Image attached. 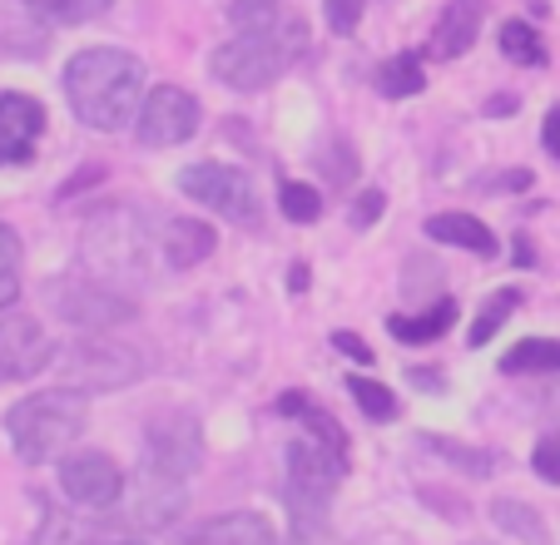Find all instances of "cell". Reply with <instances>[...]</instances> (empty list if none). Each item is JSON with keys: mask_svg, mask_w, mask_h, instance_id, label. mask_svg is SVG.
Wrapping results in <instances>:
<instances>
[{"mask_svg": "<svg viewBox=\"0 0 560 545\" xmlns=\"http://www.w3.org/2000/svg\"><path fill=\"white\" fill-rule=\"evenodd\" d=\"M65 100H70L80 125L100 129V135H115L119 125L139 119V105H144V65H139V55L115 50V45L80 50L65 65Z\"/></svg>", "mask_w": 560, "mask_h": 545, "instance_id": "6da1fadb", "label": "cell"}, {"mask_svg": "<svg viewBox=\"0 0 560 545\" xmlns=\"http://www.w3.org/2000/svg\"><path fill=\"white\" fill-rule=\"evenodd\" d=\"M80 431H85V392L74 387L35 392V397H21L5 411V437H11L15 456L31 466L55 462Z\"/></svg>", "mask_w": 560, "mask_h": 545, "instance_id": "7a4b0ae2", "label": "cell"}, {"mask_svg": "<svg viewBox=\"0 0 560 545\" xmlns=\"http://www.w3.org/2000/svg\"><path fill=\"white\" fill-rule=\"evenodd\" d=\"M307 50V31L298 21H278L273 31H254L238 35V40L219 45L209 55V70L219 84L229 90H268L298 55Z\"/></svg>", "mask_w": 560, "mask_h": 545, "instance_id": "3957f363", "label": "cell"}, {"mask_svg": "<svg viewBox=\"0 0 560 545\" xmlns=\"http://www.w3.org/2000/svg\"><path fill=\"white\" fill-rule=\"evenodd\" d=\"M85 263L100 283H144L149 229L135 209H105L85 223Z\"/></svg>", "mask_w": 560, "mask_h": 545, "instance_id": "277c9868", "label": "cell"}, {"mask_svg": "<svg viewBox=\"0 0 560 545\" xmlns=\"http://www.w3.org/2000/svg\"><path fill=\"white\" fill-rule=\"evenodd\" d=\"M55 368H60L65 387H74V392H119V387H135V382L144 378V352L119 343V337L90 333V337L65 347Z\"/></svg>", "mask_w": 560, "mask_h": 545, "instance_id": "5b68a950", "label": "cell"}, {"mask_svg": "<svg viewBox=\"0 0 560 545\" xmlns=\"http://www.w3.org/2000/svg\"><path fill=\"white\" fill-rule=\"evenodd\" d=\"M179 189L189 194L194 204H209L213 213H223V219L244 223V229H254L258 219H264V209H258V194H254V178L244 174V169L233 164H189L179 174Z\"/></svg>", "mask_w": 560, "mask_h": 545, "instance_id": "8992f818", "label": "cell"}, {"mask_svg": "<svg viewBox=\"0 0 560 545\" xmlns=\"http://www.w3.org/2000/svg\"><path fill=\"white\" fill-rule=\"evenodd\" d=\"M199 135V100L179 84H154L139 105V119H135V139L144 149H174L184 139Z\"/></svg>", "mask_w": 560, "mask_h": 545, "instance_id": "52a82bcc", "label": "cell"}, {"mask_svg": "<svg viewBox=\"0 0 560 545\" xmlns=\"http://www.w3.org/2000/svg\"><path fill=\"white\" fill-rule=\"evenodd\" d=\"M184 501H189V491H184V476L164 472L159 462H139V472L125 482V496H119V506H125L129 525H144V531H159V525H170L174 515L184 511Z\"/></svg>", "mask_w": 560, "mask_h": 545, "instance_id": "ba28073f", "label": "cell"}, {"mask_svg": "<svg viewBox=\"0 0 560 545\" xmlns=\"http://www.w3.org/2000/svg\"><path fill=\"white\" fill-rule=\"evenodd\" d=\"M55 308H60L65 323L85 327V333H105V327L135 323L139 303L129 293H119L115 283H100V278H85V283H65L55 293Z\"/></svg>", "mask_w": 560, "mask_h": 545, "instance_id": "9c48e42d", "label": "cell"}, {"mask_svg": "<svg viewBox=\"0 0 560 545\" xmlns=\"http://www.w3.org/2000/svg\"><path fill=\"white\" fill-rule=\"evenodd\" d=\"M125 482L129 476H119L115 456H105V451L80 447L60 462V491L70 496L74 506H85V511H109V506H119Z\"/></svg>", "mask_w": 560, "mask_h": 545, "instance_id": "30bf717a", "label": "cell"}, {"mask_svg": "<svg viewBox=\"0 0 560 545\" xmlns=\"http://www.w3.org/2000/svg\"><path fill=\"white\" fill-rule=\"evenodd\" d=\"M55 343L50 333H45L35 317L25 313H11L0 317V382H25L35 378V372L55 368Z\"/></svg>", "mask_w": 560, "mask_h": 545, "instance_id": "8fae6325", "label": "cell"}, {"mask_svg": "<svg viewBox=\"0 0 560 545\" xmlns=\"http://www.w3.org/2000/svg\"><path fill=\"white\" fill-rule=\"evenodd\" d=\"M144 441H149V462H159L164 472H174V476H184L189 482L194 472H199V462H203V447H199V421L189 417V411H159V417H149V427H144Z\"/></svg>", "mask_w": 560, "mask_h": 545, "instance_id": "7c38bea8", "label": "cell"}, {"mask_svg": "<svg viewBox=\"0 0 560 545\" xmlns=\"http://www.w3.org/2000/svg\"><path fill=\"white\" fill-rule=\"evenodd\" d=\"M45 129V105L21 90H0V164H25Z\"/></svg>", "mask_w": 560, "mask_h": 545, "instance_id": "4fadbf2b", "label": "cell"}, {"mask_svg": "<svg viewBox=\"0 0 560 545\" xmlns=\"http://www.w3.org/2000/svg\"><path fill=\"white\" fill-rule=\"evenodd\" d=\"M481 21H487V0H446L432 25V45H427V50H432L436 60H456V55H466L476 45Z\"/></svg>", "mask_w": 560, "mask_h": 545, "instance_id": "5bb4252c", "label": "cell"}, {"mask_svg": "<svg viewBox=\"0 0 560 545\" xmlns=\"http://www.w3.org/2000/svg\"><path fill=\"white\" fill-rule=\"evenodd\" d=\"M189 545H278L273 521L258 511H229L203 521L199 531L189 535Z\"/></svg>", "mask_w": 560, "mask_h": 545, "instance_id": "9a60e30c", "label": "cell"}, {"mask_svg": "<svg viewBox=\"0 0 560 545\" xmlns=\"http://www.w3.org/2000/svg\"><path fill=\"white\" fill-rule=\"evenodd\" d=\"M219 248V233H213V223L203 219H170L164 223V239H159V253H164V263L170 268H199L209 253Z\"/></svg>", "mask_w": 560, "mask_h": 545, "instance_id": "2e32d148", "label": "cell"}, {"mask_svg": "<svg viewBox=\"0 0 560 545\" xmlns=\"http://www.w3.org/2000/svg\"><path fill=\"white\" fill-rule=\"evenodd\" d=\"M422 229H427V239H436V243L471 248L476 258H497V233H491L481 219H471V213H432Z\"/></svg>", "mask_w": 560, "mask_h": 545, "instance_id": "e0dca14e", "label": "cell"}, {"mask_svg": "<svg viewBox=\"0 0 560 545\" xmlns=\"http://www.w3.org/2000/svg\"><path fill=\"white\" fill-rule=\"evenodd\" d=\"M273 411L278 417H293V421H303L307 427V437H317V441H328L332 451H342L348 456V427H342L332 411H323L317 402H307L303 392H283V397L273 402Z\"/></svg>", "mask_w": 560, "mask_h": 545, "instance_id": "ac0fdd59", "label": "cell"}, {"mask_svg": "<svg viewBox=\"0 0 560 545\" xmlns=\"http://www.w3.org/2000/svg\"><path fill=\"white\" fill-rule=\"evenodd\" d=\"M452 323H456V303L452 298H442V303H432L427 313H392L387 333L397 337V343H407V347H422V343H436Z\"/></svg>", "mask_w": 560, "mask_h": 545, "instance_id": "d6986e66", "label": "cell"}, {"mask_svg": "<svg viewBox=\"0 0 560 545\" xmlns=\"http://www.w3.org/2000/svg\"><path fill=\"white\" fill-rule=\"evenodd\" d=\"M377 90H382L387 100H412V95H422V90H427L422 60H417L412 50H402V55H392V60H382V65H377Z\"/></svg>", "mask_w": 560, "mask_h": 545, "instance_id": "ffe728a7", "label": "cell"}, {"mask_svg": "<svg viewBox=\"0 0 560 545\" xmlns=\"http://www.w3.org/2000/svg\"><path fill=\"white\" fill-rule=\"evenodd\" d=\"M506 378H526V372H560V343L556 337H521L506 357H501Z\"/></svg>", "mask_w": 560, "mask_h": 545, "instance_id": "44dd1931", "label": "cell"}, {"mask_svg": "<svg viewBox=\"0 0 560 545\" xmlns=\"http://www.w3.org/2000/svg\"><path fill=\"white\" fill-rule=\"evenodd\" d=\"M491 521H497L506 535H521L526 545H550V535H546V525H540V515L530 511L526 501H516V496H497V501H491Z\"/></svg>", "mask_w": 560, "mask_h": 545, "instance_id": "7402d4cb", "label": "cell"}, {"mask_svg": "<svg viewBox=\"0 0 560 545\" xmlns=\"http://www.w3.org/2000/svg\"><path fill=\"white\" fill-rule=\"evenodd\" d=\"M516 303H521V288H501V293H491L487 298V308L476 313V323H471V347H481V343H491V337L506 327V317L516 313Z\"/></svg>", "mask_w": 560, "mask_h": 545, "instance_id": "603a6c76", "label": "cell"}, {"mask_svg": "<svg viewBox=\"0 0 560 545\" xmlns=\"http://www.w3.org/2000/svg\"><path fill=\"white\" fill-rule=\"evenodd\" d=\"M501 55L516 65H546V40L536 35L530 21H506L501 25Z\"/></svg>", "mask_w": 560, "mask_h": 545, "instance_id": "cb8c5ba5", "label": "cell"}, {"mask_svg": "<svg viewBox=\"0 0 560 545\" xmlns=\"http://www.w3.org/2000/svg\"><path fill=\"white\" fill-rule=\"evenodd\" d=\"M115 0H31V11L45 15L55 25H85V21H100Z\"/></svg>", "mask_w": 560, "mask_h": 545, "instance_id": "d4e9b609", "label": "cell"}, {"mask_svg": "<svg viewBox=\"0 0 560 545\" xmlns=\"http://www.w3.org/2000/svg\"><path fill=\"white\" fill-rule=\"evenodd\" d=\"M348 397L362 407V417H372V421H392L397 417V397H392V387H382V382H372V378H358L352 372L348 378Z\"/></svg>", "mask_w": 560, "mask_h": 545, "instance_id": "484cf974", "label": "cell"}, {"mask_svg": "<svg viewBox=\"0 0 560 545\" xmlns=\"http://www.w3.org/2000/svg\"><path fill=\"white\" fill-rule=\"evenodd\" d=\"M278 209H283V219H293V223H317V213H323V194H317L313 184L288 178V184H278Z\"/></svg>", "mask_w": 560, "mask_h": 545, "instance_id": "4316f807", "label": "cell"}, {"mask_svg": "<svg viewBox=\"0 0 560 545\" xmlns=\"http://www.w3.org/2000/svg\"><path fill=\"white\" fill-rule=\"evenodd\" d=\"M427 441V451H436V456H446L452 466H462L466 476H491L497 472V456L491 451H471V447H456V441H446V437H422Z\"/></svg>", "mask_w": 560, "mask_h": 545, "instance_id": "83f0119b", "label": "cell"}, {"mask_svg": "<svg viewBox=\"0 0 560 545\" xmlns=\"http://www.w3.org/2000/svg\"><path fill=\"white\" fill-rule=\"evenodd\" d=\"M229 21L238 25V35H254V31H273L283 21V11H278V0H233Z\"/></svg>", "mask_w": 560, "mask_h": 545, "instance_id": "f1b7e54d", "label": "cell"}, {"mask_svg": "<svg viewBox=\"0 0 560 545\" xmlns=\"http://www.w3.org/2000/svg\"><path fill=\"white\" fill-rule=\"evenodd\" d=\"M31 545H85V535H80V525H74L70 515L50 511V515L40 521V531H35Z\"/></svg>", "mask_w": 560, "mask_h": 545, "instance_id": "f546056e", "label": "cell"}, {"mask_svg": "<svg viewBox=\"0 0 560 545\" xmlns=\"http://www.w3.org/2000/svg\"><path fill=\"white\" fill-rule=\"evenodd\" d=\"M530 466H536L540 482L560 486V431H550V437L536 441V451H530Z\"/></svg>", "mask_w": 560, "mask_h": 545, "instance_id": "4dcf8cb0", "label": "cell"}, {"mask_svg": "<svg viewBox=\"0 0 560 545\" xmlns=\"http://www.w3.org/2000/svg\"><path fill=\"white\" fill-rule=\"evenodd\" d=\"M323 15H328V25L338 35H352L362 21V0H323Z\"/></svg>", "mask_w": 560, "mask_h": 545, "instance_id": "1f68e13d", "label": "cell"}, {"mask_svg": "<svg viewBox=\"0 0 560 545\" xmlns=\"http://www.w3.org/2000/svg\"><path fill=\"white\" fill-rule=\"evenodd\" d=\"M382 209H387V194H382V189H362L358 204H352V213H348L352 229H372V223L382 219Z\"/></svg>", "mask_w": 560, "mask_h": 545, "instance_id": "d6a6232c", "label": "cell"}, {"mask_svg": "<svg viewBox=\"0 0 560 545\" xmlns=\"http://www.w3.org/2000/svg\"><path fill=\"white\" fill-rule=\"evenodd\" d=\"M317 164L328 169V178H332V184H348V174H352V164H358V159H352V149L338 139V144H328V149H323V154H317Z\"/></svg>", "mask_w": 560, "mask_h": 545, "instance_id": "836d02e7", "label": "cell"}, {"mask_svg": "<svg viewBox=\"0 0 560 545\" xmlns=\"http://www.w3.org/2000/svg\"><path fill=\"white\" fill-rule=\"evenodd\" d=\"M21 258H25L21 233H15L11 223H0V278H15V272H21Z\"/></svg>", "mask_w": 560, "mask_h": 545, "instance_id": "e575fe53", "label": "cell"}, {"mask_svg": "<svg viewBox=\"0 0 560 545\" xmlns=\"http://www.w3.org/2000/svg\"><path fill=\"white\" fill-rule=\"evenodd\" d=\"M332 347H338L342 357H352V362H372V347L362 343L358 333H332Z\"/></svg>", "mask_w": 560, "mask_h": 545, "instance_id": "d590c367", "label": "cell"}, {"mask_svg": "<svg viewBox=\"0 0 560 545\" xmlns=\"http://www.w3.org/2000/svg\"><path fill=\"white\" fill-rule=\"evenodd\" d=\"M540 144H546V154L560 159V105L546 109V125H540Z\"/></svg>", "mask_w": 560, "mask_h": 545, "instance_id": "8d00e7d4", "label": "cell"}, {"mask_svg": "<svg viewBox=\"0 0 560 545\" xmlns=\"http://www.w3.org/2000/svg\"><path fill=\"white\" fill-rule=\"evenodd\" d=\"M288 288H293V293H307V263H293V272H288Z\"/></svg>", "mask_w": 560, "mask_h": 545, "instance_id": "74e56055", "label": "cell"}, {"mask_svg": "<svg viewBox=\"0 0 560 545\" xmlns=\"http://www.w3.org/2000/svg\"><path fill=\"white\" fill-rule=\"evenodd\" d=\"M15 298H21V283H15V278H0V308H11Z\"/></svg>", "mask_w": 560, "mask_h": 545, "instance_id": "f35d334b", "label": "cell"}, {"mask_svg": "<svg viewBox=\"0 0 560 545\" xmlns=\"http://www.w3.org/2000/svg\"><path fill=\"white\" fill-rule=\"evenodd\" d=\"M511 109H516V100H511V95H497V100L487 105V115H511Z\"/></svg>", "mask_w": 560, "mask_h": 545, "instance_id": "ab89813d", "label": "cell"}, {"mask_svg": "<svg viewBox=\"0 0 560 545\" xmlns=\"http://www.w3.org/2000/svg\"><path fill=\"white\" fill-rule=\"evenodd\" d=\"M90 545H144L139 535H105V541H90Z\"/></svg>", "mask_w": 560, "mask_h": 545, "instance_id": "60d3db41", "label": "cell"}, {"mask_svg": "<svg viewBox=\"0 0 560 545\" xmlns=\"http://www.w3.org/2000/svg\"><path fill=\"white\" fill-rule=\"evenodd\" d=\"M540 402H550V407H560V387H556V392H546V397H540Z\"/></svg>", "mask_w": 560, "mask_h": 545, "instance_id": "b9f144b4", "label": "cell"}, {"mask_svg": "<svg viewBox=\"0 0 560 545\" xmlns=\"http://www.w3.org/2000/svg\"><path fill=\"white\" fill-rule=\"evenodd\" d=\"M471 545H491V541H471Z\"/></svg>", "mask_w": 560, "mask_h": 545, "instance_id": "7bdbcfd3", "label": "cell"}]
</instances>
